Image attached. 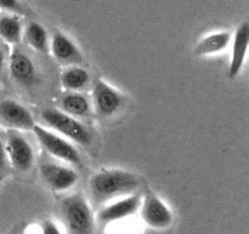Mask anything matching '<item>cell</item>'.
<instances>
[{"label":"cell","mask_w":249,"mask_h":234,"mask_svg":"<svg viewBox=\"0 0 249 234\" xmlns=\"http://www.w3.org/2000/svg\"><path fill=\"white\" fill-rule=\"evenodd\" d=\"M140 187L141 179L138 175L121 168L102 170L92 175L89 180L90 196L97 206L136 193Z\"/></svg>","instance_id":"cell-1"},{"label":"cell","mask_w":249,"mask_h":234,"mask_svg":"<svg viewBox=\"0 0 249 234\" xmlns=\"http://www.w3.org/2000/svg\"><path fill=\"white\" fill-rule=\"evenodd\" d=\"M60 214L67 234H94L95 218L84 195L72 194L63 197Z\"/></svg>","instance_id":"cell-2"},{"label":"cell","mask_w":249,"mask_h":234,"mask_svg":"<svg viewBox=\"0 0 249 234\" xmlns=\"http://www.w3.org/2000/svg\"><path fill=\"white\" fill-rule=\"evenodd\" d=\"M40 117L45 127L53 129L72 143L80 145H89L91 143L92 136L89 129L79 119L66 114L62 110L49 107L41 111Z\"/></svg>","instance_id":"cell-3"},{"label":"cell","mask_w":249,"mask_h":234,"mask_svg":"<svg viewBox=\"0 0 249 234\" xmlns=\"http://www.w3.org/2000/svg\"><path fill=\"white\" fill-rule=\"evenodd\" d=\"M32 132L46 154L67 163V165H82V157H80L78 149L73 145L72 141L66 139L65 136H60L53 129L38 123L34 124Z\"/></svg>","instance_id":"cell-4"},{"label":"cell","mask_w":249,"mask_h":234,"mask_svg":"<svg viewBox=\"0 0 249 234\" xmlns=\"http://www.w3.org/2000/svg\"><path fill=\"white\" fill-rule=\"evenodd\" d=\"M39 175L46 187L55 193L68 192L79 180V175L74 167L53 161H41Z\"/></svg>","instance_id":"cell-5"},{"label":"cell","mask_w":249,"mask_h":234,"mask_svg":"<svg viewBox=\"0 0 249 234\" xmlns=\"http://www.w3.org/2000/svg\"><path fill=\"white\" fill-rule=\"evenodd\" d=\"M125 105V97L104 79H96L92 88V107L101 118L116 116Z\"/></svg>","instance_id":"cell-6"},{"label":"cell","mask_w":249,"mask_h":234,"mask_svg":"<svg viewBox=\"0 0 249 234\" xmlns=\"http://www.w3.org/2000/svg\"><path fill=\"white\" fill-rule=\"evenodd\" d=\"M138 214L147 227L163 231L172 226L174 214L170 207L155 193H146L141 197V205Z\"/></svg>","instance_id":"cell-7"},{"label":"cell","mask_w":249,"mask_h":234,"mask_svg":"<svg viewBox=\"0 0 249 234\" xmlns=\"http://www.w3.org/2000/svg\"><path fill=\"white\" fill-rule=\"evenodd\" d=\"M141 197L138 193H133L102 205L97 214V222L102 226H107L134 216L140 209Z\"/></svg>","instance_id":"cell-8"},{"label":"cell","mask_w":249,"mask_h":234,"mask_svg":"<svg viewBox=\"0 0 249 234\" xmlns=\"http://www.w3.org/2000/svg\"><path fill=\"white\" fill-rule=\"evenodd\" d=\"M5 149H6L7 161L15 170L19 172H28L29 170H32L36 160L34 150L31 143L19 133V131H12V129L7 131Z\"/></svg>","instance_id":"cell-9"},{"label":"cell","mask_w":249,"mask_h":234,"mask_svg":"<svg viewBox=\"0 0 249 234\" xmlns=\"http://www.w3.org/2000/svg\"><path fill=\"white\" fill-rule=\"evenodd\" d=\"M36 124L32 112L14 99L0 100V126L12 131H32Z\"/></svg>","instance_id":"cell-10"},{"label":"cell","mask_w":249,"mask_h":234,"mask_svg":"<svg viewBox=\"0 0 249 234\" xmlns=\"http://www.w3.org/2000/svg\"><path fill=\"white\" fill-rule=\"evenodd\" d=\"M49 51H51L53 58L63 66L82 65L84 55L79 46L68 36L60 31H56L50 39Z\"/></svg>","instance_id":"cell-11"},{"label":"cell","mask_w":249,"mask_h":234,"mask_svg":"<svg viewBox=\"0 0 249 234\" xmlns=\"http://www.w3.org/2000/svg\"><path fill=\"white\" fill-rule=\"evenodd\" d=\"M9 70L12 79L22 87H32L38 80V71L33 60L19 49L11 51Z\"/></svg>","instance_id":"cell-12"},{"label":"cell","mask_w":249,"mask_h":234,"mask_svg":"<svg viewBox=\"0 0 249 234\" xmlns=\"http://www.w3.org/2000/svg\"><path fill=\"white\" fill-rule=\"evenodd\" d=\"M232 55L229 66V78L235 79L245 66L249 45V24L247 21L241 23L232 34Z\"/></svg>","instance_id":"cell-13"},{"label":"cell","mask_w":249,"mask_h":234,"mask_svg":"<svg viewBox=\"0 0 249 234\" xmlns=\"http://www.w3.org/2000/svg\"><path fill=\"white\" fill-rule=\"evenodd\" d=\"M231 39L232 34L229 31H218L207 34L195 46V55L212 56L224 53L231 44Z\"/></svg>","instance_id":"cell-14"},{"label":"cell","mask_w":249,"mask_h":234,"mask_svg":"<svg viewBox=\"0 0 249 234\" xmlns=\"http://www.w3.org/2000/svg\"><path fill=\"white\" fill-rule=\"evenodd\" d=\"M61 85L67 92H83L91 83V76L87 68L80 65L67 66L61 72Z\"/></svg>","instance_id":"cell-15"},{"label":"cell","mask_w":249,"mask_h":234,"mask_svg":"<svg viewBox=\"0 0 249 234\" xmlns=\"http://www.w3.org/2000/svg\"><path fill=\"white\" fill-rule=\"evenodd\" d=\"M91 107L90 100L82 92H67L61 98L58 109L75 118H82L89 116Z\"/></svg>","instance_id":"cell-16"},{"label":"cell","mask_w":249,"mask_h":234,"mask_svg":"<svg viewBox=\"0 0 249 234\" xmlns=\"http://www.w3.org/2000/svg\"><path fill=\"white\" fill-rule=\"evenodd\" d=\"M22 39L27 43L29 48L34 49L38 53H48L50 39L48 31L43 24L36 21H29L23 28Z\"/></svg>","instance_id":"cell-17"},{"label":"cell","mask_w":249,"mask_h":234,"mask_svg":"<svg viewBox=\"0 0 249 234\" xmlns=\"http://www.w3.org/2000/svg\"><path fill=\"white\" fill-rule=\"evenodd\" d=\"M23 26L18 15L4 14L0 16V39L7 44H18L22 40Z\"/></svg>","instance_id":"cell-18"},{"label":"cell","mask_w":249,"mask_h":234,"mask_svg":"<svg viewBox=\"0 0 249 234\" xmlns=\"http://www.w3.org/2000/svg\"><path fill=\"white\" fill-rule=\"evenodd\" d=\"M0 10L6 14L24 15L26 7L19 0H0Z\"/></svg>","instance_id":"cell-19"},{"label":"cell","mask_w":249,"mask_h":234,"mask_svg":"<svg viewBox=\"0 0 249 234\" xmlns=\"http://www.w3.org/2000/svg\"><path fill=\"white\" fill-rule=\"evenodd\" d=\"M39 234H63V232L53 219H44L39 224Z\"/></svg>","instance_id":"cell-20"},{"label":"cell","mask_w":249,"mask_h":234,"mask_svg":"<svg viewBox=\"0 0 249 234\" xmlns=\"http://www.w3.org/2000/svg\"><path fill=\"white\" fill-rule=\"evenodd\" d=\"M7 155H6V149H5V143L0 138V172L4 171L7 166Z\"/></svg>","instance_id":"cell-21"},{"label":"cell","mask_w":249,"mask_h":234,"mask_svg":"<svg viewBox=\"0 0 249 234\" xmlns=\"http://www.w3.org/2000/svg\"><path fill=\"white\" fill-rule=\"evenodd\" d=\"M5 66V51L4 48H2L1 43H0V76H1L2 71H4Z\"/></svg>","instance_id":"cell-22"}]
</instances>
